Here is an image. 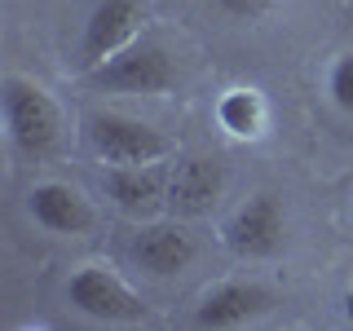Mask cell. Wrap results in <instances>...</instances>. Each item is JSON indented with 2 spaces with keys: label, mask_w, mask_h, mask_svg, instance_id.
Returning a JSON list of instances; mask_svg holds the SVG:
<instances>
[{
  "label": "cell",
  "mask_w": 353,
  "mask_h": 331,
  "mask_svg": "<svg viewBox=\"0 0 353 331\" xmlns=\"http://www.w3.org/2000/svg\"><path fill=\"white\" fill-rule=\"evenodd\" d=\"M5 128L18 154L27 159H49L62 141V110L31 80H5Z\"/></svg>",
  "instance_id": "cell-1"
},
{
  "label": "cell",
  "mask_w": 353,
  "mask_h": 331,
  "mask_svg": "<svg viewBox=\"0 0 353 331\" xmlns=\"http://www.w3.org/2000/svg\"><path fill=\"white\" fill-rule=\"evenodd\" d=\"M88 80L106 93H172L176 88V62L159 40H132L115 58L97 62Z\"/></svg>",
  "instance_id": "cell-2"
},
{
  "label": "cell",
  "mask_w": 353,
  "mask_h": 331,
  "mask_svg": "<svg viewBox=\"0 0 353 331\" xmlns=\"http://www.w3.org/2000/svg\"><path fill=\"white\" fill-rule=\"evenodd\" d=\"M88 146H93L97 159L119 163V168H132V163H163L168 159V137L159 128L141 124L132 115H115V110H102V115H88Z\"/></svg>",
  "instance_id": "cell-3"
},
{
  "label": "cell",
  "mask_w": 353,
  "mask_h": 331,
  "mask_svg": "<svg viewBox=\"0 0 353 331\" xmlns=\"http://www.w3.org/2000/svg\"><path fill=\"white\" fill-rule=\"evenodd\" d=\"M221 239H225V248L243 261L279 257L283 243H287V212H283L279 194L261 190V194H252L248 203H239V212L225 221Z\"/></svg>",
  "instance_id": "cell-4"
},
{
  "label": "cell",
  "mask_w": 353,
  "mask_h": 331,
  "mask_svg": "<svg viewBox=\"0 0 353 331\" xmlns=\"http://www.w3.org/2000/svg\"><path fill=\"white\" fill-rule=\"evenodd\" d=\"M66 301L80 309L84 318H97V323H137V318H146L141 296L115 270H106V265L75 270L71 283H66Z\"/></svg>",
  "instance_id": "cell-5"
},
{
  "label": "cell",
  "mask_w": 353,
  "mask_h": 331,
  "mask_svg": "<svg viewBox=\"0 0 353 331\" xmlns=\"http://www.w3.org/2000/svg\"><path fill=\"white\" fill-rule=\"evenodd\" d=\"M225 194V163L216 154H185L168 172V208L181 217H203L212 212Z\"/></svg>",
  "instance_id": "cell-6"
},
{
  "label": "cell",
  "mask_w": 353,
  "mask_h": 331,
  "mask_svg": "<svg viewBox=\"0 0 353 331\" xmlns=\"http://www.w3.org/2000/svg\"><path fill=\"white\" fill-rule=\"evenodd\" d=\"M141 18H146L141 0H97V9L84 22V40H80L84 62L97 66V62L115 58L119 49H128L141 31Z\"/></svg>",
  "instance_id": "cell-7"
},
{
  "label": "cell",
  "mask_w": 353,
  "mask_h": 331,
  "mask_svg": "<svg viewBox=\"0 0 353 331\" xmlns=\"http://www.w3.org/2000/svg\"><path fill=\"white\" fill-rule=\"evenodd\" d=\"M27 212L36 217L40 230H49V234H66V239H71V234H88V230L97 225V208L88 203L75 185H66V181L31 185Z\"/></svg>",
  "instance_id": "cell-8"
},
{
  "label": "cell",
  "mask_w": 353,
  "mask_h": 331,
  "mask_svg": "<svg viewBox=\"0 0 353 331\" xmlns=\"http://www.w3.org/2000/svg\"><path fill=\"white\" fill-rule=\"evenodd\" d=\"M106 199L128 217H154L163 203H168V172L159 163H132V168H119L110 163L102 177Z\"/></svg>",
  "instance_id": "cell-9"
},
{
  "label": "cell",
  "mask_w": 353,
  "mask_h": 331,
  "mask_svg": "<svg viewBox=\"0 0 353 331\" xmlns=\"http://www.w3.org/2000/svg\"><path fill=\"white\" fill-rule=\"evenodd\" d=\"M194 257H199V243L176 221H154V225H146L132 239V261L146 274H154V279H172V274L190 270Z\"/></svg>",
  "instance_id": "cell-10"
},
{
  "label": "cell",
  "mask_w": 353,
  "mask_h": 331,
  "mask_svg": "<svg viewBox=\"0 0 353 331\" xmlns=\"http://www.w3.org/2000/svg\"><path fill=\"white\" fill-rule=\"evenodd\" d=\"M270 305H274V296L265 292L261 283H221V287H212V292L199 301L194 323L199 327H216V331L248 327V323H256Z\"/></svg>",
  "instance_id": "cell-11"
},
{
  "label": "cell",
  "mask_w": 353,
  "mask_h": 331,
  "mask_svg": "<svg viewBox=\"0 0 353 331\" xmlns=\"http://www.w3.org/2000/svg\"><path fill=\"white\" fill-rule=\"evenodd\" d=\"M216 124L234 141H256L270 128V106L256 88H225L216 102Z\"/></svg>",
  "instance_id": "cell-12"
},
{
  "label": "cell",
  "mask_w": 353,
  "mask_h": 331,
  "mask_svg": "<svg viewBox=\"0 0 353 331\" xmlns=\"http://www.w3.org/2000/svg\"><path fill=\"white\" fill-rule=\"evenodd\" d=\"M327 93H331V102H336V106L353 119V49H345L336 62H331V71H327Z\"/></svg>",
  "instance_id": "cell-13"
},
{
  "label": "cell",
  "mask_w": 353,
  "mask_h": 331,
  "mask_svg": "<svg viewBox=\"0 0 353 331\" xmlns=\"http://www.w3.org/2000/svg\"><path fill=\"white\" fill-rule=\"evenodd\" d=\"M216 9L225 18H239V22H261L279 9V0H216Z\"/></svg>",
  "instance_id": "cell-14"
},
{
  "label": "cell",
  "mask_w": 353,
  "mask_h": 331,
  "mask_svg": "<svg viewBox=\"0 0 353 331\" xmlns=\"http://www.w3.org/2000/svg\"><path fill=\"white\" fill-rule=\"evenodd\" d=\"M345 318H349V323H353V287H349V292H345Z\"/></svg>",
  "instance_id": "cell-15"
}]
</instances>
